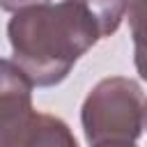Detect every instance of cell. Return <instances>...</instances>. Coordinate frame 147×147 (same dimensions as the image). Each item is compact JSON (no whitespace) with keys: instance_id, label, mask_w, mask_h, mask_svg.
I'll return each instance as SVG.
<instances>
[{"instance_id":"cell-8","label":"cell","mask_w":147,"mask_h":147,"mask_svg":"<svg viewBox=\"0 0 147 147\" xmlns=\"http://www.w3.org/2000/svg\"><path fill=\"white\" fill-rule=\"evenodd\" d=\"M92 147H136V142H119V140H106V142H94Z\"/></svg>"},{"instance_id":"cell-5","label":"cell","mask_w":147,"mask_h":147,"mask_svg":"<svg viewBox=\"0 0 147 147\" xmlns=\"http://www.w3.org/2000/svg\"><path fill=\"white\" fill-rule=\"evenodd\" d=\"M76 2L94 23L99 39L110 37L113 32H117L126 9H129V0H71Z\"/></svg>"},{"instance_id":"cell-6","label":"cell","mask_w":147,"mask_h":147,"mask_svg":"<svg viewBox=\"0 0 147 147\" xmlns=\"http://www.w3.org/2000/svg\"><path fill=\"white\" fill-rule=\"evenodd\" d=\"M51 0H0V9L5 11H21L28 7H39V5H48Z\"/></svg>"},{"instance_id":"cell-4","label":"cell","mask_w":147,"mask_h":147,"mask_svg":"<svg viewBox=\"0 0 147 147\" xmlns=\"http://www.w3.org/2000/svg\"><path fill=\"white\" fill-rule=\"evenodd\" d=\"M16 147H78V142L64 119L48 113H32Z\"/></svg>"},{"instance_id":"cell-7","label":"cell","mask_w":147,"mask_h":147,"mask_svg":"<svg viewBox=\"0 0 147 147\" xmlns=\"http://www.w3.org/2000/svg\"><path fill=\"white\" fill-rule=\"evenodd\" d=\"M21 131L23 129H5V126H0V147H16Z\"/></svg>"},{"instance_id":"cell-2","label":"cell","mask_w":147,"mask_h":147,"mask_svg":"<svg viewBox=\"0 0 147 147\" xmlns=\"http://www.w3.org/2000/svg\"><path fill=\"white\" fill-rule=\"evenodd\" d=\"M80 124L90 145L106 140L136 142L145 129V94L140 83L126 76L99 80L83 101Z\"/></svg>"},{"instance_id":"cell-3","label":"cell","mask_w":147,"mask_h":147,"mask_svg":"<svg viewBox=\"0 0 147 147\" xmlns=\"http://www.w3.org/2000/svg\"><path fill=\"white\" fill-rule=\"evenodd\" d=\"M32 83L14 60L0 57V126L23 129L32 110Z\"/></svg>"},{"instance_id":"cell-1","label":"cell","mask_w":147,"mask_h":147,"mask_svg":"<svg viewBox=\"0 0 147 147\" xmlns=\"http://www.w3.org/2000/svg\"><path fill=\"white\" fill-rule=\"evenodd\" d=\"M7 37L14 62L37 87L62 83L76 60L99 41L94 23L71 0L16 11L7 23Z\"/></svg>"}]
</instances>
